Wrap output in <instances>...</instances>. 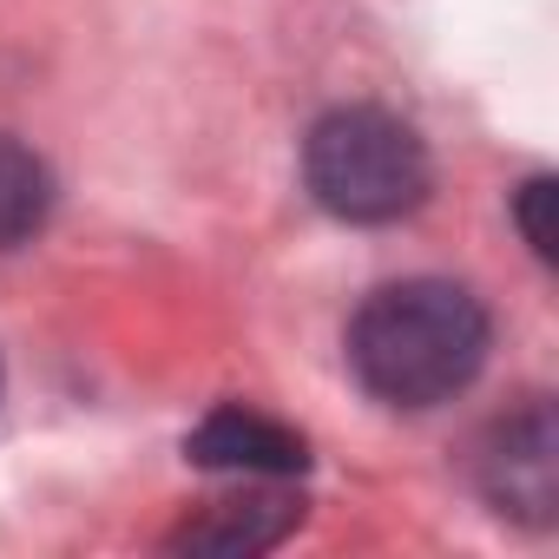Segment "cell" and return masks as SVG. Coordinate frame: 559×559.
I'll return each instance as SVG.
<instances>
[{
	"label": "cell",
	"mask_w": 559,
	"mask_h": 559,
	"mask_svg": "<svg viewBox=\"0 0 559 559\" xmlns=\"http://www.w3.org/2000/svg\"><path fill=\"white\" fill-rule=\"evenodd\" d=\"M185 454L211 474H243V480H290L310 467V441L284 421H270L243 402H224L211 408L191 435H185Z\"/></svg>",
	"instance_id": "obj_4"
},
{
	"label": "cell",
	"mask_w": 559,
	"mask_h": 559,
	"mask_svg": "<svg viewBox=\"0 0 559 559\" xmlns=\"http://www.w3.org/2000/svg\"><path fill=\"white\" fill-rule=\"evenodd\" d=\"M304 526V500L284 487V480H263L237 500H211L204 513H191L185 526H171V552H270V546H284L290 533Z\"/></svg>",
	"instance_id": "obj_5"
},
{
	"label": "cell",
	"mask_w": 559,
	"mask_h": 559,
	"mask_svg": "<svg viewBox=\"0 0 559 559\" xmlns=\"http://www.w3.org/2000/svg\"><path fill=\"white\" fill-rule=\"evenodd\" d=\"M343 349L382 408H441L487 369L493 317L454 276H402L362 297Z\"/></svg>",
	"instance_id": "obj_1"
},
{
	"label": "cell",
	"mask_w": 559,
	"mask_h": 559,
	"mask_svg": "<svg viewBox=\"0 0 559 559\" xmlns=\"http://www.w3.org/2000/svg\"><path fill=\"white\" fill-rule=\"evenodd\" d=\"M304 185L343 224H402L428 204L435 158L389 106H336L304 132Z\"/></svg>",
	"instance_id": "obj_2"
},
{
	"label": "cell",
	"mask_w": 559,
	"mask_h": 559,
	"mask_svg": "<svg viewBox=\"0 0 559 559\" xmlns=\"http://www.w3.org/2000/svg\"><path fill=\"white\" fill-rule=\"evenodd\" d=\"M474 480L493 513L520 526H552L559 513V435L546 395H526L520 408L493 415L474 448Z\"/></svg>",
	"instance_id": "obj_3"
},
{
	"label": "cell",
	"mask_w": 559,
	"mask_h": 559,
	"mask_svg": "<svg viewBox=\"0 0 559 559\" xmlns=\"http://www.w3.org/2000/svg\"><path fill=\"white\" fill-rule=\"evenodd\" d=\"M552 204H559V185H552V171H533V178L513 191V224H520V237H526V250H533L539 263H552V257H559Z\"/></svg>",
	"instance_id": "obj_7"
},
{
	"label": "cell",
	"mask_w": 559,
	"mask_h": 559,
	"mask_svg": "<svg viewBox=\"0 0 559 559\" xmlns=\"http://www.w3.org/2000/svg\"><path fill=\"white\" fill-rule=\"evenodd\" d=\"M53 217V171L47 158L14 139V132H0V250H21L47 230Z\"/></svg>",
	"instance_id": "obj_6"
}]
</instances>
